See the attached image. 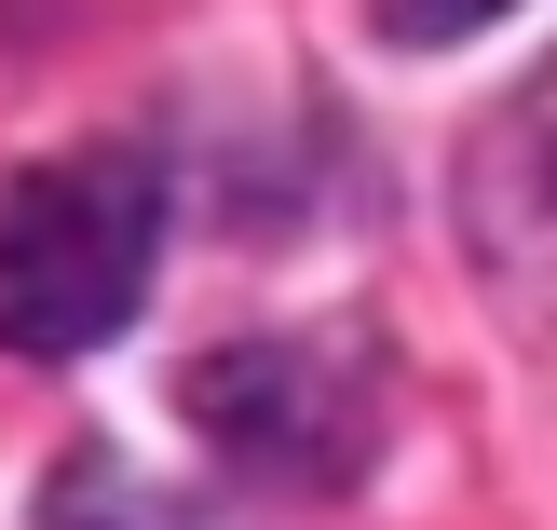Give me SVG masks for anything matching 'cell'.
<instances>
[{"instance_id":"cell-1","label":"cell","mask_w":557,"mask_h":530,"mask_svg":"<svg viewBox=\"0 0 557 530\" xmlns=\"http://www.w3.org/2000/svg\"><path fill=\"white\" fill-rule=\"evenodd\" d=\"M163 259V177L136 150H54L0 190V354L69 368L123 341Z\"/></svg>"},{"instance_id":"cell-2","label":"cell","mask_w":557,"mask_h":530,"mask_svg":"<svg viewBox=\"0 0 557 530\" xmlns=\"http://www.w3.org/2000/svg\"><path fill=\"white\" fill-rule=\"evenodd\" d=\"M190 422H205L232 463H259V477L326 490V477L368 463V381H354V354L245 341V354H205V368H190Z\"/></svg>"},{"instance_id":"cell-3","label":"cell","mask_w":557,"mask_h":530,"mask_svg":"<svg viewBox=\"0 0 557 530\" xmlns=\"http://www.w3.org/2000/svg\"><path fill=\"white\" fill-rule=\"evenodd\" d=\"M41 517H54V530H190L123 449H69V463H54V490H41Z\"/></svg>"},{"instance_id":"cell-4","label":"cell","mask_w":557,"mask_h":530,"mask_svg":"<svg viewBox=\"0 0 557 530\" xmlns=\"http://www.w3.org/2000/svg\"><path fill=\"white\" fill-rule=\"evenodd\" d=\"M490 14H517V0H381V27H395V41H476Z\"/></svg>"},{"instance_id":"cell-5","label":"cell","mask_w":557,"mask_h":530,"mask_svg":"<svg viewBox=\"0 0 557 530\" xmlns=\"http://www.w3.org/2000/svg\"><path fill=\"white\" fill-rule=\"evenodd\" d=\"M504 150H531V163H557V82H544V96H531V123H517V136H504Z\"/></svg>"}]
</instances>
